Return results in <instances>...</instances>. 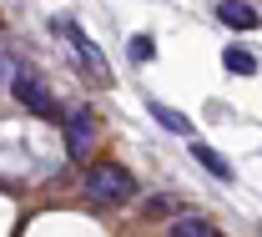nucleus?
<instances>
[{"label": "nucleus", "mask_w": 262, "mask_h": 237, "mask_svg": "<svg viewBox=\"0 0 262 237\" xmlns=\"http://www.w3.org/2000/svg\"><path fill=\"white\" fill-rule=\"evenodd\" d=\"M151 56H157V46H151V35H131V61H141V66H146Z\"/></svg>", "instance_id": "9d476101"}, {"label": "nucleus", "mask_w": 262, "mask_h": 237, "mask_svg": "<svg viewBox=\"0 0 262 237\" xmlns=\"http://www.w3.org/2000/svg\"><path fill=\"white\" fill-rule=\"evenodd\" d=\"M5 81H10V91H15V101H20V106H31L35 116H56V96L46 91V81H40L35 71L20 66L15 76H5Z\"/></svg>", "instance_id": "f03ea898"}, {"label": "nucleus", "mask_w": 262, "mask_h": 237, "mask_svg": "<svg viewBox=\"0 0 262 237\" xmlns=\"http://www.w3.org/2000/svg\"><path fill=\"white\" fill-rule=\"evenodd\" d=\"M171 237H217V232H212L207 217H182V222L171 227Z\"/></svg>", "instance_id": "1a4fd4ad"}, {"label": "nucleus", "mask_w": 262, "mask_h": 237, "mask_svg": "<svg viewBox=\"0 0 262 237\" xmlns=\"http://www.w3.org/2000/svg\"><path fill=\"white\" fill-rule=\"evenodd\" d=\"M222 66H227L232 76H257V56H252V51H242V46H232L227 56H222Z\"/></svg>", "instance_id": "6e6552de"}, {"label": "nucleus", "mask_w": 262, "mask_h": 237, "mask_svg": "<svg viewBox=\"0 0 262 237\" xmlns=\"http://www.w3.org/2000/svg\"><path fill=\"white\" fill-rule=\"evenodd\" d=\"M157 121H162L166 132H177V136H192V121H187V111H177V106H166V101H151L146 106Z\"/></svg>", "instance_id": "0eeeda50"}, {"label": "nucleus", "mask_w": 262, "mask_h": 237, "mask_svg": "<svg viewBox=\"0 0 262 237\" xmlns=\"http://www.w3.org/2000/svg\"><path fill=\"white\" fill-rule=\"evenodd\" d=\"M217 20L232 26V31H257L262 26V10L247 5V0H217Z\"/></svg>", "instance_id": "39448f33"}, {"label": "nucleus", "mask_w": 262, "mask_h": 237, "mask_svg": "<svg viewBox=\"0 0 262 237\" xmlns=\"http://www.w3.org/2000/svg\"><path fill=\"white\" fill-rule=\"evenodd\" d=\"M86 192H91L96 202H131L136 182H131V171H126V167H116V162H96L91 182H86Z\"/></svg>", "instance_id": "f257e3e1"}, {"label": "nucleus", "mask_w": 262, "mask_h": 237, "mask_svg": "<svg viewBox=\"0 0 262 237\" xmlns=\"http://www.w3.org/2000/svg\"><path fill=\"white\" fill-rule=\"evenodd\" d=\"M5 76H10V61H5V56H0V81H5Z\"/></svg>", "instance_id": "9b49d317"}, {"label": "nucleus", "mask_w": 262, "mask_h": 237, "mask_svg": "<svg viewBox=\"0 0 262 237\" xmlns=\"http://www.w3.org/2000/svg\"><path fill=\"white\" fill-rule=\"evenodd\" d=\"M51 26H56V31H61L66 40H71V46H76V56H81V61H86V71H91V76H96L101 86H111V66H106V56H101V46H91V40H86V35H81V26H76V20H71V15H61V20H51Z\"/></svg>", "instance_id": "7ed1b4c3"}, {"label": "nucleus", "mask_w": 262, "mask_h": 237, "mask_svg": "<svg viewBox=\"0 0 262 237\" xmlns=\"http://www.w3.org/2000/svg\"><path fill=\"white\" fill-rule=\"evenodd\" d=\"M192 157H196V162H202L207 171H212L217 182H232V162L222 157V152H217V146H207V141H192Z\"/></svg>", "instance_id": "423d86ee"}, {"label": "nucleus", "mask_w": 262, "mask_h": 237, "mask_svg": "<svg viewBox=\"0 0 262 237\" xmlns=\"http://www.w3.org/2000/svg\"><path fill=\"white\" fill-rule=\"evenodd\" d=\"M91 141H96V116L81 106V111H71V121H66V152H71V162H86V157H91Z\"/></svg>", "instance_id": "20e7f679"}]
</instances>
